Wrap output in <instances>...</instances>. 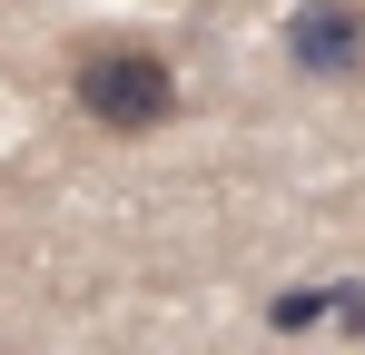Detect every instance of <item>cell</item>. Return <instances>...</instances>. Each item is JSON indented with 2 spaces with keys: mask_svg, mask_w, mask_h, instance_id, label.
<instances>
[{
  "mask_svg": "<svg viewBox=\"0 0 365 355\" xmlns=\"http://www.w3.org/2000/svg\"><path fill=\"white\" fill-rule=\"evenodd\" d=\"M69 99L99 128H119V138H148V128L178 118V69L158 50H138V40H89L69 59Z\"/></svg>",
  "mask_w": 365,
  "mask_h": 355,
  "instance_id": "6da1fadb",
  "label": "cell"
},
{
  "mask_svg": "<svg viewBox=\"0 0 365 355\" xmlns=\"http://www.w3.org/2000/svg\"><path fill=\"white\" fill-rule=\"evenodd\" d=\"M287 59L306 79H365V10L356 0H306L287 20Z\"/></svg>",
  "mask_w": 365,
  "mask_h": 355,
  "instance_id": "7a4b0ae2",
  "label": "cell"
}]
</instances>
